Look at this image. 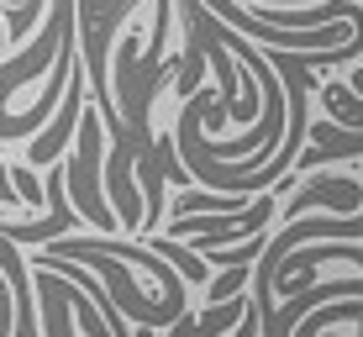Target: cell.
<instances>
[{
    "label": "cell",
    "mask_w": 363,
    "mask_h": 337,
    "mask_svg": "<svg viewBox=\"0 0 363 337\" xmlns=\"http://www.w3.org/2000/svg\"><path fill=\"white\" fill-rule=\"evenodd\" d=\"M100 153H106V148H100V116L95 111H79V158L64 169V190L74 195V206H79V216L90 221V227L116 237L121 216L106 211V195H100Z\"/></svg>",
    "instance_id": "obj_1"
},
{
    "label": "cell",
    "mask_w": 363,
    "mask_h": 337,
    "mask_svg": "<svg viewBox=\"0 0 363 337\" xmlns=\"http://www.w3.org/2000/svg\"><path fill=\"white\" fill-rule=\"evenodd\" d=\"M79 111H84V79H79V64H74V74H69V95L58 101V121L32 143V164H53V158L64 153L69 132L79 127Z\"/></svg>",
    "instance_id": "obj_2"
},
{
    "label": "cell",
    "mask_w": 363,
    "mask_h": 337,
    "mask_svg": "<svg viewBox=\"0 0 363 337\" xmlns=\"http://www.w3.org/2000/svg\"><path fill=\"white\" fill-rule=\"evenodd\" d=\"M337 206V211H358V201H363V184L358 179H311L306 190L295 195L290 206H284V221H295L300 211H311V206Z\"/></svg>",
    "instance_id": "obj_3"
},
{
    "label": "cell",
    "mask_w": 363,
    "mask_h": 337,
    "mask_svg": "<svg viewBox=\"0 0 363 337\" xmlns=\"http://www.w3.org/2000/svg\"><path fill=\"white\" fill-rule=\"evenodd\" d=\"M242 280H247V264H232L206 295H200V301H206V306H227V301H237V295H242Z\"/></svg>",
    "instance_id": "obj_4"
},
{
    "label": "cell",
    "mask_w": 363,
    "mask_h": 337,
    "mask_svg": "<svg viewBox=\"0 0 363 337\" xmlns=\"http://www.w3.org/2000/svg\"><path fill=\"white\" fill-rule=\"evenodd\" d=\"M16 195H21V206H37V195H43V190H37V174L32 169H16Z\"/></svg>",
    "instance_id": "obj_5"
},
{
    "label": "cell",
    "mask_w": 363,
    "mask_h": 337,
    "mask_svg": "<svg viewBox=\"0 0 363 337\" xmlns=\"http://www.w3.org/2000/svg\"><path fill=\"white\" fill-rule=\"evenodd\" d=\"M0 43H6V32H0Z\"/></svg>",
    "instance_id": "obj_6"
}]
</instances>
